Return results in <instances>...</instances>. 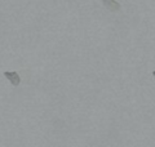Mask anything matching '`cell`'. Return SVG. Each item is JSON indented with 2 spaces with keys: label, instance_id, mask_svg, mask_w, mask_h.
<instances>
[{
  "label": "cell",
  "instance_id": "7a4b0ae2",
  "mask_svg": "<svg viewBox=\"0 0 155 147\" xmlns=\"http://www.w3.org/2000/svg\"><path fill=\"white\" fill-rule=\"evenodd\" d=\"M104 5L106 9H109L110 12H118L120 11V4L116 0H102Z\"/></svg>",
  "mask_w": 155,
  "mask_h": 147
},
{
  "label": "cell",
  "instance_id": "6da1fadb",
  "mask_svg": "<svg viewBox=\"0 0 155 147\" xmlns=\"http://www.w3.org/2000/svg\"><path fill=\"white\" fill-rule=\"evenodd\" d=\"M4 77H7V79L11 81V84L13 87H18L21 84V76L18 75V72L16 71H4Z\"/></svg>",
  "mask_w": 155,
  "mask_h": 147
},
{
  "label": "cell",
  "instance_id": "3957f363",
  "mask_svg": "<svg viewBox=\"0 0 155 147\" xmlns=\"http://www.w3.org/2000/svg\"><path fill=\"white\" fill-rule=\"evenodd\" d=\"M154 75H155V72H154Z\"/></svg>",
  "mask_w": 155,
  "mask_h": 147
}]
</instances>
